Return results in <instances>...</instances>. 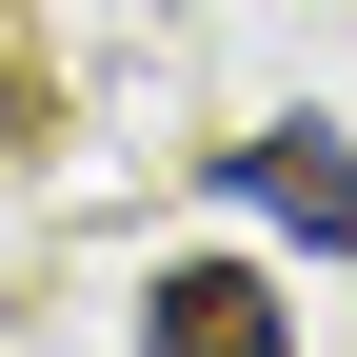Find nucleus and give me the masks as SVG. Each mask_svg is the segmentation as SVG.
Masks as SVG:
<instances>
[{
	"label": "nucleus",
	"mask_w": 357,
	"mask_h": 357,
	"mask_svg": "<svg viewBox=\"0 0 357 357\" xmlns=\"http://www.w3.org/2000/svg\"><path fill=\"white\" fill-rule=\"evenodd\" d=\"M139 357H298V318H278L258 258H159L139 278Z\"/></svg>",
	"instance_id": "nucleus-1"
},
{
	"label": "nucleus",
	"mask_w": 357,
	"mask_h": 357,
	"mask_svg": "<svg viewBox=\"0 0 357 357\" xmlns=\"http://www.w3.org/2000/svg\"><path fill=\"white\" fill-rule=\"evenodd\" d=\"M218 199H258V218H298L318 258H357V159L318 139V119H278V139H218Z\"/></svg>",
	"instance_id": "nucleus-2"
}]
</instances>
